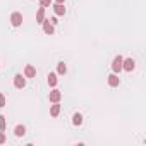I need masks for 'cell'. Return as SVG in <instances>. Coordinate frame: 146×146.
Returning a JSON list of instances; mask_svg holds the SVG:
<instances>
[{
    "instance_id": "obj_1",
    "label": "cell",
    "mask_w": 146,
    "mask_h": 146,
    "mask_svg": "<svg viewBox=\"0 0 146 146\" xmlns=\"http://www.w3.org/2000/svg\"><path fill=\"white\" fill-rule=\"evenodd\" d=\"M11 24H12L14 28H19V26L23 24V14H21V12H12V14H11Z\"/></svg>"
},
{
    "instance_id": "obj_2",
    "label": "cell",
    "mask_w": 146,
    "mask_h": 146,
    "mask_svg": "<svg viewBox=\"0 0 146 146\" xmlns=\"http://www.w3.org/2000/svg\"><path fill=\"white\" fill-rule=\"evenodd\" d=\"M122 60H124V57L117 55V57L113 58V62H112V70L115 72V74H119V72L122 70Z\"/></svg>"
},
{
    "instance_id": "obj_3",
    "label": "cell",
    "mask_w": 146,
    "mask_h": 146,
    "mask_svg": "<svg viewBox=\"0 0 146 146\" xmlns=\"http://www.w3.org/2000/svg\"><path fill=\"white\" fill-rule=\"evenodd\" d=\"M134 67H136V62H134L132 58H124V60H122V70H125V72H132Z\"/></svg>"
},
{
    "instance_id": "obj_4",
    "label": "cell",
    "mask_w": 146,
    "mask_h": 146,
    "mask_svg": "<svg viewBox=\"0 0 146 146\" xmlns=\"http://www.w3.org/2000/svg\"><path fill=\"white\" fill-rule=\"evenodd\" d=\"M14 86H16L17 90H23V88L26 86V78H24L23 74H16V76H14Z\"/></svg>"
},
{
    "instance_id": "obj_5",
    "label": "cell",
    "mask_w": 146,
    "mask_h": 146,
    "mask_svg": "<svg viewBox=\"0 0 146 146\" xmlns=\"http://www.w3.org/2000/svg\"><path fill=\"white\" fill-rule=\"evenodd\" d=\"M41 24H43V31H45V35H53V33H55V26L50 23V19H45Z\"/></svg>"
},
{
    "instance_id": "obj_6",
    "label": "cell",
    "mask_w": 146,
    "mask_h": 146,
    "mask_svg": "<svg viewBox=\"0 0 146 146\" xmlns=\"http://www.w3.org/2000/svg\"><path fill=\"white\" fill-rule=\"evenodd\" d=\"M60 98H62V93H60L58 90H52V91H50V95H48V100H50L52 103L60 102Z\"/></svg>"
},
{
    "instance_id": "obj_7",
    "label": "cell",
    "mask_w": 146,
    "mask_h": 146,
    "mask_svg": "<svg viewBox=\"0 0 146 146\" xmlns=\"http://www.w3.org/2000/svg\"><path fill=\"white\" fill-rule=\"evenodd\" d=\"M120 84V78L115 74V72H113V74H110L108 76V86H112V88H117Z\"/></svg>"
},
{
    "instance_id": "obj_8",
    "label": "cell",
    "mask_w": 146,
    "mask_h": 146,
    "mask_svg": "<svg viewBox=\"0 0 146 146\" xmlns=\"http://www.w3.org/2000/svg\"><path fill=\"white\" fill-rule=\"evenodd\" d=\"M35 76H36V69L31 64H28L24 67V78H35Z\"/></svg>"
},
{
    "instance_id": "obj_9",
    "label": "cell",
    "mask_w": 146,
    "mask_h": 146,
    "mask_svg": "<svg viewBox=\"0 0 146 146\" xmlns=\"http://www.w3.org/2000/svg\"><path fill=\"white\" fill-rule=\"evenodd\" d=\"M46 81H48V84H50L52 88H55V86H57V83H58V79H57V74H55V72H50V74H48V78H46Z\"/></svg>"
},
{
    "instance_id": "obj_10",
    "label": "cell",
    "mask_w": 146,
    "mask_h": 146,
    "mask_svg": "<svg viewBox=\"0 0 146 146\" xmlns=\"http://www.w3.org/2000/svg\"><path fill=\"white\" fill-rule=\"evenodd\" d=\"M53 11H55L57 16H64V14H65V5H64V4H55V5H53Z\"/></svg>"
},
{
    "instance_id": "obj_11",
    "label": "cell",
    "mask_w": 146,
    "mask_h": 146,
    "mask_svg": "<svg viewBox=\"0 0 146 146\" xmlns=\"http://www.w3.org/2000/svg\"><path fill=\"white\" fill-rule=\"evenodd\" d=\"M43 21H45V7H40L38 12H36V23L41 24Z\"/></svg>"
},
{
    "instance_id": "obj_12",
    "label": "cell",
    "mask_w": 146,
    "mask_h": 146,
    "mask_svg": "<svg viewBox=\"0 0 146 146\" xmlns=\"http://www.w3.org/2000/svg\"><path fill=\"white\" fill-rule=\"evenodd\" d=\"M14 134H16L17 137H23V136L26 134V127H24V125H21V124H19V125H16V127H14Z\"/></svg>"
},
{
    "instance_id": "obj_13",
    "label": "cell",
    "mask_w": 146,
    "mask_h": 146,
    "mask_svg": "<svg viewBox=\"0 0 146 146\" xmlns=\"http://www.w3.org/2000/svg\"><path fill=\"white\" fill-rule=\"evenodd\" d=\"M65 72H67V65H65L64 62H58V64H57V74H58V76H64Z\"/></svg>"
},
{
    "instance_id": "obj_14",
    "label": "cell",
    "mask_w": 146,
    "mask_h": 146,
    "mask_svg": "<svg viewBox=\"0 0 146 146\" xmlns=\"http://www.w3.org/2000/svg\"><path fill=\"white\" fill-rule=\"evenodd\" d=\"M72 124H74V125H81L83 124V115L79 112H76L74 115H72Z\"/></svg>"
},
{
    "instance_id": "obj_15",
    "label": "cell",
    "mask_w": 146,
    "mask_h": 146,
    "mask_svg": "<svg viewBox=\"0 0 146 146\" xmlns=\"http://www.w3.org/2000/svg\"><path fill=\"white\" fill-rule=\"evenodd\" d=\"M58 113H60V105H58V102H57V103L52 105V108H50V115H52V117H57Z\"/></svg>"
},
{
    "instance_id": "obj_16",
    "label": "cell",
    "mask_w": 146,
    "mask_h": 146,
    "mask_svg": "<svg viewBox=\"0 0 146 146\" xmlns=\"http://www.w3.org/2000/svg\"><path fill=\"white\" fill-rule=\"evenodd\" d=\"M5 125H7L5 117H4V115H0V131H5Z\"/></svg>"
},
{
    "instance_id": "obj_17",
    "label": "cell",
    "mask_w": 146,
    "mask_h": 146,
    "mask_svg": "<svg viewBox=\"0 0 146 146\" xmlns=\"http://www.w3.org/2000/svg\"><path fill=\"white\" fill-rule=\"evenodd\" d=\"M52 2H53V0H40V5L41 7H50Z\"/></svg>"
},
{
    "instance_id": "obj_18",
    "label": "cell",
    "mask_w": 146,
    "mask_h": 146,
    "mask_svg": "<svg viewBox=\"0 0 146 146\" xmlns=\"http://www.w3.org/2000/svg\"><path fill=\"white\" fill-rule=\"evenodd\" d=\"M5 107V96H4V93H0V108H4Z\"/></svg>"
},
{
    "instance_id": "obj_19",
    "label": "cell",
    "mask_w": 146,
    "mask_h": 146,
    "mask_svg": "<svg viewBox=\"0 0 146 146\" xmlns=\"http://www.w3.org/2000/svg\"><path fill=\"white\" fill-rule=\"evenodd\" d=\"M7 141V137H5V132L4 131H0V144H4Z\"/></svg>"
},
{
    "instance_id": "obj_20",
    "label": "cell",
    "mask_w": 146,
    "mask_h": 146,
    "mask_svg": "<svg viewBox=\"0 0 146 146\" xmlns=\"http://www.w3.org/2000/svg\"><path fill=\"white\" fill-rule=\"evenodd\" d=\"M65 0H55V4H64Z\"/></svg>"
}]
</instances>
